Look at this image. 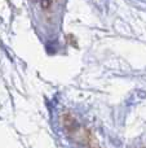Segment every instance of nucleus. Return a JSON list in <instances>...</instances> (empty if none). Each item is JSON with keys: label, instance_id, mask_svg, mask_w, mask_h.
<instances>
[{"label": "nucleus", "instance_id": "1", "mask_svg": "<svg viewBox=\"0 0 146 148\" xmlns=\"http://www.w3.org/2000/svg\"><path fill=\"white\" fill-rule=\"evenodd\" d=\"M49 3H51L49 0H43V5H44V7H48Z\"/></svg>", "mask_w": 146, "mask_h": 148}]
</instances>
